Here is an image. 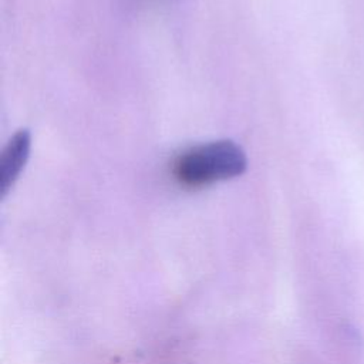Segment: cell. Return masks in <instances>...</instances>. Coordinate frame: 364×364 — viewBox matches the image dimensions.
Wrapping results in <instances>:
<instances>
[{"instance_id": "6da1fadb", "label": "cell", "mask_w": 364, "mask_h": 364, "mask_svg": "<svg viewBox=\"0 0 364 364\" xmlns=\"http://www.w3.org/2000/svg\"><path fill=\"white\" fill-rule=\"evenodd\" d=\"M245 151L230 139L193 146L175 162V176L186 186H202L230 179L246 171Z\"/></svg>"}, {"instance_id": "7a4b0ae2", "label": "cell", "mask_w": 364, "mask_h": 364, "mask_svg": "<svg viewBox=\"0 0 364 364\" xmlns=\"http://www.w3.org/2000/svg\"><path fill=\"white\" fill-rule=\"evenodd\" d=\"M31 136L27 129L17 131L0 156V195L4 196L23 171L30 154Z\"/></svg>"}]
</instances>
